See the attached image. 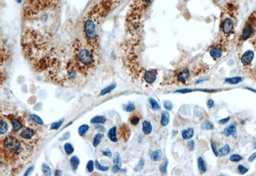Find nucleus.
<instances>
[{"label": "nucleus", "mask_w": 256, "mask_h": 176, "mask_svg": "<svg viewBox=\"0 0 256 176\" xmlns=\"http://www.w3.org/2000/svg\"><path fill=\"white\" fill-rule=\"evenodd\" d=\"M94 63L95 57L92 50L81 46L75 50L74 65L81 73L92 69Z\"/></svg>", "instance_id": "obj_1"}, {"label": "nucleus", "mask_w": 256, "mask_h": 176, "mask_svg": "<svg viewBox=\"0 0 256 176\" xmlns=\"http://www.w3.org/2000/svg\"><path fill=\"white\" fill-rule=\"evenodd\" d=\"M59 0H26L24 5V16L31 17L41 11L56 5Z\"/></svg>", "instance_id": "obj_2"}, {"label": "nucleus", "mask_w": 256, "mask_h": 176, "mask_svg": "<svg viewBox=\"0 0 256 176\" xmlns=\"http://www.w3.org/2000/svg\"><path fill=\"white\" fill-rule=\"evenodd\" d=\"M83 32L86 41L91 47L94 49L97 44V34L96 23L91 15L88 16L84 21Z\"/></svg>", "instance_id": "obj_3"}, {"label": "nucleus", "mask_w": 256, "mask_h": 176, "mask_svg": "<svg viewBox=\"0 0 256 176\" xmlns=\"http://www.w3.org/2000/svg\"><path fill=\"white\" fill-rule=\"evenodd\" d=\"M3 145L5 152L11 154L12 156L19 155L23 150L22 145L20 141L15 136L12 135L7 136L5 138L3 142Z\"/></svg>", "instance_id": "obj_4"}, {"label": "nucleus", "mask_w": 256, "mask_h": 176, "mask_svg": "<svg viewBox=\"0 0 256 176\" xmlns=\"http://www.w3.org/2000/svg\"><path fill=\"white\" fill-rule=\"evenodd\" d=\"M234 22L230 18H226L222 24V31L225 34H229L232 31Z\"/></svg>", "instance_id": "obj_5"}, {"label": "nucleus", "mask_w": 256, "mask_h": 176, "mask_svg": "<svg viewBox=\"0 0 256 176\" xmlns=\"http://www.w3.org/2000/svg\"><path fill=\"white\" fill-rule=\"evenodd\" d=\"M35 135V131L33 129H31L30 128H24L20 133L21 138L23 140H30L34 138Z\"/></svg>", "instance_id": "obj_6"}, {"label": "nucleus", "mask_w": 256, "mask_h": 176, "mask_svg": "<svg viewBox=\"0 0 256 176\" xmlns=\"http://www.w3.org/2000/svg\"><path fill=\"white\" fill-rule=\"evenodd\" d=\"M254 58V53L251 50H248L245 52L241 57V62L243 66H249Z\"/></svg>", "instance_id": "obj_7"}, {"label": "nucleus", "mask_w": 256, "mask_h": 176, "mask_svg": "<svg viewBox=\"0 0 256 176\" xmlns=\"http://www.w3.org/2000/svg\"><path fill=\"white\" fill-rule=\"evenodd\" d=\"M237 123L236 122L231 123L230 125H229L227 127L225 128L223 130V134H224L226 136H232L233 137H236L237 136Z\"/></svg>", "instance_id": "obj_8"}, {"label": "nucleus", "mask_w": 256, "mask_h": 176, "mask_svg": "<svg viewBox=\"0 0 256 176\" xmlns=\"http://www.w3.org/2000/svg\"><path fill=\"white\" fill-rule=\"evenodd\" d=\"M157 76V73L154 70L147 71L144 74V79L147 83H153L156 81Z\"/></svg>", "instance_id": "obj_9"}, {"label": "nucleus", "mask_w": 256, "mask_h": 176, "mask_svg": "<svg viewBox=\"0 0 256 176\" xmlns=\"http://www.w3.org/2000/svg\"><path fill=\"white\" fill-rule=\"evenodd\" d=\"M252 31H253V24L250 22L245 26L242 33V39L243 41H246L250 37Z\"/></svg>", "instance_id": "obj_10"}, {"label": "nucleus", "mask_w": 256, "mask_h": 176, "mask_svg": "<svg viewBox=\"0 0 256 176\" xmlns=\"http://www.w3.org/2000/svg\"><path fill=\"white\" fill-rule=\"evenodd\" d=\"M129 135H130V131H129V128L126 125H122L119 130V136L122 138V139L127 140Z\"/></svg>", "instance_id": "obj_11"}, {"label": "nucleus", "mask_w": 256, "mask_h": 176, "mask_svg": "<svg viewBox=\"0 0 256 176\" xmlns=\"http://www.w3.org/2000/svg\"><path fill=\"white\" fill-rule=\"evenodd\" d=\"M113 163L115 164V167L113 168V172L117 173V172H122V169L121 168V161L120 155L118 153L115 154V156L113 159Z\"/></svg>", "instance_id": "obj_12"}, {"label": "nucleus", "mask_w": 256, "mask_h": 176, "mask_svg": "<svg viewBox=\"0 0 256 176\" xmlns=\"http://www.w3.org/2000/svg\"><path fill=\"white\" fill-rule=\"evenodd\" d=\"M11 123L13 126V130L14 132H18L22 129L23 124L20 119L18 118H12Z\"/></svg>", "instance_id": "obj_13"}, {"label": "nucleus", "mask_w": 256, "mask_h": 176, "mask_svg": "<svg viewBox=\"0 0 256 176\" xmlns=\"http://www.w3.org/2000/svg\"><path fill=\"white\" fill-rule=\"evenodd\" d=\"M190 76V73L188 69H185L179 73L178 75V80L181 82H185Z\"/></svg>", "instance_id": "obj_14"}, {"label": "nucleus", "mask_w": 256, "mask_h": 176, "mask_svg": "<svg viewBox=\"0 0 256 176\" xmlns=\"http://www.w3.org/2000/svg\"><path fill=\"white\" fill-rule=\"evenodd\" d=\"M153 131V126L149 121H144L142 123V131L145 135H148L151 133Z\"/></svg>", "instance_id": "obj_15"}, {"label": "nucleus", "mask_w": 256, "mask_h": 176, "mask_svg": "<svg viewBox=\"0 0 256 176\" xmlns=\"http://www.w3.org/2000/svg\"><path fill=\"white\" fill-rule=\"evenodd\" d=\"M116 131H117V127L114 126L111 128L108 133V137L111 142H117L118 141Z\"/></svg>", "instance_id": "obj_16"}, {"label": "nucleus", "mask_w": 256, "mask_h": 176, "mask_svg": "<svg viewBox=\"0 0 256 176\" xmlns=\"http://www.w3.org/2000/svg\"><path fill=\"white\" fill-rule=\"evenodd\" d=\"M210 55L213 57V58H220L222 55V51L220 48L215 47L210 50Z\"/></svg>", "instance_id": "obj_17"}, {"label": "nucleus", "mask_w": 256, "mask_h": 176, "mask_svg": "<svg viewBox=\"0 0 256 176\" xmlns=\"http://www.w3.org/2000/svg\"><path fill=\"white\" fill-rule=\"evenodd\" d=\"M70 163L72 169L74 171H76L79 167V165L80 163V159L78 158V157L76 156H74L71 158L70 160Z\"/></svg>", "instance_id": "obj_18"}, {"label": "nucleus", "mask_w": 256, "mask_h": 176, "mask_svg": "<svg viewBox=\"0 0 256 176\" xmlns=\"http://www.w3.org/2000/svg\"><path fill=\"white\" fill-rule=\"evenodd\" d=\"M194 135V130L192 128H189L186 130H183L182 132V136L183 139L190 140Z\"/></svg>", "instance_id": "obj_19"}, {"label": "nucleus", "mask_w": 256, "mask_h": 176, "mask_svg": "<svg viewBox=\"0 0 256 176\" xmlns=\"http://www.w3.org/2000/svg\"><path fill=\"white\" fill-rule=\"evenodd\" d=\"M116 87H117V84L115 83H113L111 84L110 85L108 86L107 87L104 88L103 90H102L101 91V92H100V95L103 96V95H105L108 94H110L111 91L113 90L116 88Z\"/></svg>", "instance_id": "obj_20"}, {"label": "nucleus", "mask_w": 256, "mask_h": 176, "mask_svg": "<svg viewBox=\"0 0 256 176\" xmlns=\"http://www.w3.org/2000/svg\"><path fill=\"white\" fill-rule=\"evenodd\" d=\"M169 121H170V115L167 112H163L161 113V124L163 126H167L168 124Z\"/></svg>", "instance_id": "obj_21"}, {"label": "nucleus", "mask_w": 256, "mask_h": 176, "mask_svg": "<svg viewBox=\"0 0 256 176\" xmlns=\"http://www.w3.org/2000/svg\"><path fill=\"white\" fill-rule=\"evenodd\" d=\"M230 151V148L229 145L225 144L222 148L218 149V156H225L228 155Z\"/></svg>", "instance_id": "obj_22"}, {"label": "nucleus", "mask_w": 256, "mask_h": 176, "mask_svg": "<svg viewBox=\"0 0 256 176\" xmlns=\"http://www.w3.org/2000/svg\"><path fill=\"white\" fill-rule=\"evenodd\" d=\"M243 80V78L240 76H235L233 78H228L225 79V83L230 85H236L239 83Z\"/></svg>", "instance_id": "obj_23"}, {"label": "nucleus", "mask_w": 256, "mask_h": 176, "mask_svg": "<svg viewBox=\"0 0 256 176\" xmlns=\"http://www.w3.org/2000/svg\"><path fill=\"white\" fill-rule=\"evenodd\" d=\"M162 156H163V152H162L161 150L158 149L153 152V153L151 154L150 157L153 161H158L160 160V159L162 157Z\"/></svg>", "instance_id": "obj_24"}, {"label": "nucleus", "mask_w": 256, "mask_h": 176, "mask_svg": "<svg viewBox=\"0 0 256 176\" xmlns=\"http://www.w3.org/2000/svg\"><path fill=\"white\" fill-rule=\"evenodd\" d=\"M197 163H198V167H199V171L203 174L205 173L207 170V167L206 165H205V161H204V160L202 158V157H199L197 160Z\"/></svg>", "instance_id": "obj_25"}, {"label": "nucleus", "mask_w": 256, "mask_h": 176, "mask_svg": "<svg viewBox=\"0 0 256 176\" xmlns=\"http://www.w3.org/2000/svg\"><path fill=\"white\" fill-rule=\"evenodd\" d=\"M106 121V118L104 116H96L93 117L91 123L93 124H103Z\"/></svg>", "instance_id": "obj_26"}, {"label": "nucleus", "mask_w": 256, "mask_h": 176, "mask_svg": "<svg viewBox=\"0 0 256 176\" xmlns=\"http://www.w3.org/2000/svg\"><path fill=\"white\" fill-rule=\"evenodd\" d=\"M29 119L39 125H44V122H43V120L41 119V118L40 117H39L38 115H34V114L30 115L29 116Z\"/></svg>", "instance_id": "obj_27"}, {"label": "nucleus", "mask_w": 256, "mask_h": 176, "mask_svg": "<svg viewBox=\"0 0 256 176\" xmlns=\"http://www.w3.org/2000/svg\"><path fill=\"white\" fill-rule=\"evenodd\" d=\"M103 138V135L101 133H97L96 135L93 140V146L96 147L99 145V143L101 142Z\"/></svg>", "instance_id": "obj_28"}, {"label": "nucleus", "mask_w": 256, "mask_h": 176, "mask_svg": "<svg viewBox=\"0 0 256 176\" xmlns=\"http://www.w3.org/2000/svg\"><path fill=\"white\" fill-rule=\"evenodd\" d=\"M201 128L204 130H213L214 129V125L210 121H205L202 124Z\"/></svg>", "instance_id": "obj_29"}, {"label": "nucleus", "mask_w": 256, "mask_h": 176, "mask_svg": "<svg viewBox=\"0 0 256 176\" xmlns=\"http://www.w3.org/2000/svg\"><path fill=\"white\" fill-rule=\"evenodd\" d=\"M0 125H1V127H0V133L1 135L6 133L9 129L8 124H7L5 121L1 120V121H0Z\"/></svg>", "instance_id": "obj_30"}, {"label": "nucleus", "mask_w": 256, "mask_h": 176, "mask_svg": "<svg viewBox=\"0 0 256 176\" xmlns=\"http://www.w3.org/2000/svg\"><path fill=\"white\" fill-rule=\"evenodd\" d=\"M149 102L150 104L151 108H152V109L154 111H156L160 109V106L159 104H158V101L156 100H155L154 98H150L149 99Z\"/></svg>", "instance_id": "obj_31"}, {"label": "nucleus", "mask_w": 256, "mask_h": 176, "mask_svg": "<svg viewBox=\"0 0 256 176\" xmlns=\"http://www.w3.org/2000/svg\"><path fill=\"white\" fill-rule=\"evenodd\" d=\"M89 129V126L87 124H83L78 129V133L81 136H84Z\"/></svg>", "instance_id": "obj_32"}, {"label": "nucleus", "mask_w": 256, "mask_h": 176, "mask_svg": "<svg viewBox=\"0 0 256 176\" xmlns=\"http://www.w3.org/2000/svg\"><path fill=\"white\" fill-rule=\"evenodd\" d=\"M64 150L65 152L68 155H70L72 153L74 152V148L73 145H72L70 143H67L64 145Z\"/></svg>", "instance_id": "obj_33"}, {"label": "nucleus", "mask_w": 256, "mask_h": 176, "mask_svg": "<svg viewBox=\"0 0 256 176\" xmlns=\"http://www.w3.org/2000/svg\"><path fill=\"white\" fill-rule=\"evenodd\" d=\"M42 170L43 173L45 175H51V168H50L48 165H47L46 163H42Z\"/></svg>", "instance_id": "obj_34"}, {"label": "nucleus", "mask_w": 256, "mask_h": 176, "mask_svg": "<svg viewBox=\"0 0 256 176\" xmlns=\"http://www.w3.org/2000/svg\"><path fill=\"white\" fill-rule=\"evenodd\" d=\"M168 164V161L167 159H165L163 162L161 164V165L160 166V170L161 173H163V174L167 173Z\"/></svg>", "instance_id": "obj_35"}, {"label": "nucleus", "mask_w": 256, "mask_h": 176, "mask_svg": "<svg viewBox=\"0 0 256 176\" xmlns=\"http://www.w3.org/2000/svg\"><path fill=\"white\" fill-rule=\"evenodd\" d=\"M135 110V106L132 103H129L127 105H124V110L127 112H132Z\"/></svg>", "instance_id": "obj_36"}, {"label": "nucleus", "mask_w": 256, "mask_h": 176, "mask_svg": "<svg viewBox=\"0 0 256 176\" xmlns=\"http://www.w3.org/2000/svg\"><path fill=\"white\" fill-rule=\"evenodd\" d=\"M144 164H145V161H144L143 158H141L139 161V162L138 163V164H137L135 166V167L134 168L135 171L138 172L140 170H141L144 166Z\"/></svg>", "instance_id": "obj_37"}, {"label": "nucleus", "mask_w": 256, "mask_h": 176, "mask_svg": "<svg viewBox=\"0 0 256 176\" xmlns=\"http://www.w3.org/2000/svg\"><path fill=\"white\" fill-rule=\"evenodd\" d=\"M63 119L58 120L57 122H55V123H54L52 124V125H51V129H53V130H57V129H58L62 124H63Z\"/></svg>", "instance_id": "obj_38"}, {"label": "nucleus", "mask_w": 256, "mask_h": 176, "mask_svg": "<svg viewBox=\"0 0 256 176\" xmlns=\"http://www.w3.org/2000/svg\"><path fill=\"white\" fill-rule=\"evenodd\" d=\"M95 165H96L97 169L98 170L102 171V172H106V171H108V169H109V167L103 166V165H101L99 163V162L97 160H96L95 161Z\"/></svg>", "instance_id": "obj_39"}, {"label": "nucleus", "mask_w": 256, "mask_h": 176, "mask_svg": "<svg viewBox=\"0 0 256 176\" xmlns=\"http://www.w3.org/2000/svg\"><path fill=\"white\" fill-rule=\"evenodd\" d=\"M140 117H138V115H133L130 117V120H129V121H130V123L132 125H136L138 124V123L140 122Z\"/></svg>", "instance_id": "obj_40"}, {"label": "nucleus", "mask_w": 256, "mask_h": 176, "mask_svg": "<svg viewBox=\"0 0 256 176\" xmlns=\"http://www.w3.org/2000/svg\"><path fill=\"white\" fill-rule=\"evenodd\" d=\"M242 159L243 157L239 154H233L230 157V160L232 161V162H239Z\"/></svg>", "instance_id": "obj_41"}, {"label": "nucleus", "mask_w": 256, "mask_h": 176, "mask_svg": "<svg viewBox=\"0 0 256 176\" xmlns=\"http://www.w3.org/2000/svg\"><path fill=\"white\" fill-rule=\"evenodd\" d=\"M86 168H87V170L90 173L93 171V169H94V163H93L92 160H89L88 161L87 165H86Z\"/></svg>", "instance_id": "obj_42"}, {"label": "nucleus", "mask_w": 256, "mask_h": 176, "mask_svg": "<svg viewBox=\"0 0 256 176\" xmlns=\"http://www.w3.org/2000/svg\"><path fill=\"white\" fill-rule=\"evenodd\" d=\"M163 107L164 108L166 109L168 111H170L172 110V104L170 101H169V100H165L163 103Z\"/></svg>", "instance_id": "obj_43"}, {"label": "nucleus", "mask_w": 256, "mask_h": 176, "mask_svg": "<svg viewBox=\"0 0 256 176\" xmlns=\"http://www.w3.org/2000/svg\"><path fill=\"white\" fill-rule=\"evenodd\" d=\"M237 169H238V172H240V174H241V175L245 174L248 171V168L243 166L242 165H240L238 167H237Z\"/></svg>", "instance_id": "obj_44"}, {"label": "nucleus", "mask_w": 256, "mask_h": 176, "mask_svg": "<svg viewBox=\"0 0 256 176\" xmlns=\"http://www.w3.org/2000/svg\"><path fill=\"white\" fill-rule=\"evenodd\" d=\"M211 146L213 152V153L215 154V155L216 156H218V149H217V146H216V143L214 142H211Z\"/></svg>", "instance_id": "obj_45"}, {"label": "nucleus", "mask_w": 256, "mask_h": 176, "mask_svg": "<svg viewBox=\"0 0 256 176\" xmlns=\"http://www.w3.org/2000/svg\"><path fill=\"white\" fill-rule=\"evenodd\" d=\"M193 91V90L190 89V88H184L181 90H178L175 91V93H182V94H186V93H190Z\"/></svg>", "instance_id": "obj_46"}, {"label": "nucleus", "mask_w": 256, "mask_h": 176, "mask_svg": "<svg viewBox=\"0 0 256 176\" xmlns=\"http://www.w3.org/2000/svg\"><path fill=\"white\" fill-rule=\"evenodd\" d=\"M102 153H103V154L104 156H107L108 157H111V156H112V154H111V152L110 151L109 149H106V150H103V151L102 152Z\"/></svg>", "instance_id": "obj_47"}, {"label": "nucleus", "mask_w": 256, "mask_h": 176, "mask_svg": "<svg viewBox=\"0 0 256 176\" xmlns=\"http://www.w3.org/2000/svg\"><path fill=\"white\" fill-rule=\"evenodd\" d=\"M188 149L191 150H193L195 147V142L193 140H190L188 142Z\"/></svg>", "instance_id": "obj_48"}, {"label": "nucleus", "mask_w": 256, "mask_h": 176, "mask_svg": "<svg viewBox=\"0 0 256 176\" xmlns=\"http://www.w3.org/2000/svg\"><path fill=\"white\" fill-rule=\"evenodd\" d=\"M34 166H31L30 167H29L28 169L26 170V171L25 172L24 175H30L31 173L32 172L34 171Z\"/></svg>", "instance_id": "obj_49"}, {"label": "nucleus", "mask_w": 256, "mask_h": 176, "mask_svg": "<svg viewBox=\"0 0 256 176\" xmlns=\"http://www.w3.org/2000/svg\"><path fill=\"white\" fill-rule=\"evenodd\" d=\"M229 120H230V117H227V118H223V119L220 120L218 123H219V124H225L227 123H228V122L229 121Z\"/></svg>", "instance_id": "obj_50"}, {"label": "nucleus", "mask_w": 256, "mask_h": 176, "mask_svg": "<svg viewBox=\"0 0 256 176\" xmlns=\"http://www.w3.org/2000/svg\"><path fill=\"white\" fill-rule=\"evenodd\" d=\"M214 104H215L214 100H212V99H210L207 103V106L209 108H211L212 107H213Z\"/></svg>", "instance_id": "obj_51"}, {"label": "nucleus", "mask_w": 256, "mask_h": 176, "mask_svg": "<svg viewBox=\"0 0 256 176\" xmlns=\"http://www.w3.org/2000/svg\"><path fill=\"white\" fill-rule=\"evenodd\" d=\"M255 159H256V152H254L249 157V158H248V161H249V162H252V161H254Z\"/></svg>", "instance_id": "obj_52"}, {"label": "nucleus", "mask_w": 256, "mask_h": 176, "mask_svg": "<svg viewBox=\"0 0 256 176\" xmlns=\"http://www.w3.org/2000/svg\"><path fill=\"white\" fill-rule=\"evenodd\" d=\"M96 128H97V130L100 131L101 132L105 131V128H104V127L102 126V125H97V126H96Z\"/></svg>", "instance_id": "obj_53"}, {"label": "nucleus", "mask_w": 256, "mask_h": 176, "mask_svg": "<svg viewBox=\"0 0 256 176\" xmlns=\"http://www.w3.org/2000/svg\"><path fill=\"white\" fill-rule=\"evenodd\" d=\"M62 175V172H61V171L56 170L55 172V175Z\"/></svg>", "instance_id": "obj_54"}, {"label": "nucleus", "mask_w": 256, "mask_h": 176, "mask_svg": "<svg viewBox=\"0 0 256 176\" xmlns=\"http://www.w3.org/2000/svg\"><path fill=\"white\" fill-rule=\"evenodd\" d=\"M248 89L249 90H251V91H252V92H254L255 93H256V90H254V89H252V88H248Z\"/></svg>", "instance_id": "obj_55"}, {"label": "nucleus", "mask_w": 256, "mask_h": 176, "mask_svg": "<svg viewBox=\"0 0 256 176\" xmlns=\"http://www.w3.org/2000/svg\"><path fill=\"white\" fill-rule=\"evenodd\" d=\"M255 149H256V142H255Z\"/></svg>", "instance_id": "obj_56"}, {"label": "nucleus", "mask_w": 256, "mask_h": 176, "mask_svg": "<svg viewBox=\"0 0 256 176\" xmlns=\"http://www.w3.org/2000/svg\"><path fill=\"white\" fill-rule=\"evenodd\" d=\"M17 1H19V2H20V1H21V0H17Z\"/></svg>", "instance_id": "obj_57"}]
</instances>
